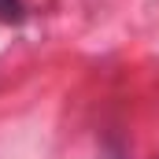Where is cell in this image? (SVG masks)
I'll use <instances>...</instances> for the list:
<instances>
[{"instance_id":"cell-1","label":"cell","mask_w":159,"mask_h":159,"mask_svg":"<svg viewBox=\"0 0 159 159\" xmlns=\"http://www.w3.org/2000/svg\"><path fill=\"white\" fill-rule=\"evenodd\" d=\"M22 19H26L22 0H0V22H22Z\"/></svg>"}]
</instances>
